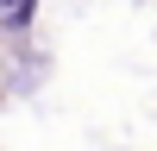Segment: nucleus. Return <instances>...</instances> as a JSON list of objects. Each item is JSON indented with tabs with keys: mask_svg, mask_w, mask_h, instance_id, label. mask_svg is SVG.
<instances>
[{
	"mask_svg": "<svg viewBox=\"0 0 157 151\" xmlns=\"http://www.w3.org/2000/svg\"><path fill=\"white\" fill-rule=\"evenodd\" d=\"M38 13V0H0V32H25Z\"/></svg>",
	"mask_w": 157,
	"mask_h": 151,
	"instance_id": "obj_1",
	"label": "nucleus"
}]
</instances>
